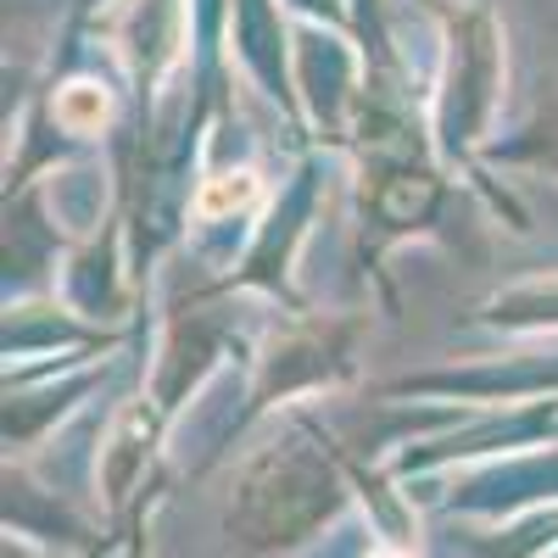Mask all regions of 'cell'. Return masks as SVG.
Returning <instances> with one entry per match:
<instances>
[{"instance_id": "9c48e42d", "label": "cell", "mask_w": 558, "mask_h": 558, "mask_svg": "<svg viewBox=\"0 0 558 558\" xmlns=\"http://www.w3.org/2000/svg\"><path fill=\"white\" fill-rule=\"evenodd\" d=\"M107 357L96 363H78V368H57V375L45 380H7V458H23L45 430H51V418L73 413L89 391L107 380Z\"/></svg>"}, {"instance_id": "7c38bea8", "label": "cell", "mask_w": 558, "mask_h": 558, "mask_svg": "<svg viewBox=\"0 0 558 558\" xmlns=\"http://www.w3.org/2000/svg\"><path fill=\"white\" fill-rule=\"evenodd\" d=\"M274 196L263 191V173L257 168H218V173H207L202 184H196V202H191V213L202 218V223H235V218H252L257 207H268Z\"/></svg>"}, {"instance_id": "5b68a950", "label": "cell", "mask_w": 558, "mask_h": 558, "mask_svg": "<svg viewBox=\"0 0 558 558\" xmlns=\"http://www.w3.org/2000/svg\"><path fill=\"white\" fill-rule=\"evenodd\" d=\"M318 196H324L318 157H302L291 184L263 207V223L252 229V246L241 252V263L229 274H218V291H263L274 302H286L291 313H302L296 286H291V268H296V252L307 241V223L318 213Z\"/></svg>"}, {"instance_id": "3957f363", "label": "cell", "mask_w": 558, "mask_h": 558, "mask_svg": "<svg viewBox=\"0 0 558 558\" xmlns=\"http://www.w3.org/2000/svg\"><path fill=\"white\" fill-rule=\"evenodd\" d=\"M368 330L363 313H291L252 357L246 408L235 413V430L252 425L268 408H307V397H336L357 380V341Z\"/></svg>"}, {"instance_id": "8992f818", "label": "cell", "mask_w": 558, "mask_h": 558, "mask_svg": "<svg viewBox=\"0 0 558 558\" xmlns=\"http://www.w3.org/2000/svg\"><path fill=\"white\" fill-rule=\"evenodd\" d=\"M380 397H441L447 408H463V413L547 402V397H558V352L531 347V352H514V357H481V363H463V368H425V375L391 380Z\"/></svg>"}, {"instance_id": "9a60e30c", "label": "cell", "mask_w": 558, "mask_h": 558, "mask_svg": "<svg viewBox=\"0 0 558 558\" xmlns=\"http://www.w3.org/2000/svg\"><path fill=\"white\" fill-rule=\"evenodd\" d=\"M368 558H413V553H408V547H397V542H386V547H375Z\"/></svg>"}, {"instance_id": "8fae6325", "label": "cell", "mask_w": 558, "mask_h": 558, "mask_svg": "<svg viewBox=\"0 0 558 558\" xmlns=\"http://www.w3.org/2000/svg\"><path fill=\"white\" fill-rule=\"evenodd\" d=\"M475 324L486 330H502V336H558V274H531V279H514V286L492 291L481 307H475Z\"/></svg>"}, {"instance_id": "7a4b0ae2", "label": "cell", "mask_w": 558, "mask_h": 558, "mask_svg": "<svg viewBox=\"0 0 558 558\" xmlns=\"http://www.w3.org/2000/svg\"><path fill=\"white\" fill-rule=\"evenodd\" d=\"M441 23V73L430 89V140L447 173L481 191V157L497 140L502 89H508V34L486 0H430Z\"/></svg>"}, {"instance_id": "4fadbf2b", "label": "cell", "mask_w": 558, "mask_h": 558, "mask_svg": "<svg viewBox=\"0 0 558 558\" xmlns=\"http://www.w3.org/2000/svg\"><path fill=\"white\" fill-rule=\"evenodd\" d=\"M45 107H51V118H57V129L73 140H89V134H101L107 123H112V89L101 84V78H89V73H78V78H62V84H51L45 89Z\"/></svg>"}, {"instance_id": "52a82bcc", "label": "cell", "mask_w": 558, "mask_h": 558, "mask_svg": "<svg viewBox=\"0 0 558 558\" xmlns=\"http://www.w3.org/2000/svg\"><path fill=\"white\" fill-rule=\"evenodd\" d=\"M296 28H286L279 0H229V51L241 57L246 78L263 89L268 101H279L286 123L296 134H307L302 123V101H296V57H291Z\"/></svg>"}, {"instance_id": "ba28073f", "label": "cell", "mask_w": 558, "mask_h": 558, "mask_svg": "<svg viewBox=\"0 0 558 558\" xmlns=\"http://www.w3.org/2000/svg\"><path fill=\"white\" fill-rule=\"evenodd\" d=\"M162 436H168V418L151 408L146 391L118 408L112 430H107V441H101V458H96V486H101V497H107V514H112V520H123L129 508L146 497V486H151V475H157Z\"/></svg>"}, {"instance_id": "5bb4252c", "label": "cell", "mask_w": 558, "mask_h": 558, "mask_svg": "<svg viewBox=\"0 0 558 558\" xmlns=\"http://www.w3.org/2000/svg\"><path fill=\"white\" fill-rule=\"evenodd\" d=\"M7 558H45L34 542H23V536H7Z\"/></svg>"}, {"instance_id": "30bf717a", "label": "cell", "mask_w": 558, "mask_h": 558, "mask_svg": "<svg viewBox=\"0 0 558 558\" xmlns=\"http://www.w3.org/2000/svg\"><path fill=\"white\" fill-rule=\"evenodd\" d=\"M486 168H508V173H542L558 179V73H547L536 84V96L525 107V118L514 129H502L486 157Z\"/></svg>"}, {"instance_id": "6da1fadb", "label": "cell", "mask_w": 558, "mask_h": 558, "mask_svg": "<svg viewBox=\"0 0 558 558\" xmlns=\"http://www.w3.org/2000/svg\"><path fill=\"white\" fill-rule=\"evenodd\" d=\"M357 492L352 452L318 425L313 402L286 408L279 430L241 463L223 502V553L229 558H279L324 536Z\"/></svg>"}, {"instance_id": "277c9868", "label": "cell", "mask_w": 558, "mask_h": 558, "mask_svg": "<svg viewBox=\"0 0 558 558\" xmlns=\"http://www.w3.org/2000/svg\"><path fill=\"white\" fill-rule=\"evenodd\" d=\"M452 207V173L441 157H386V162H357V213H363V274L380 286V302L397 307V291L386 279V252L436 235V223Z\"/></svg>"}]
</instances>
